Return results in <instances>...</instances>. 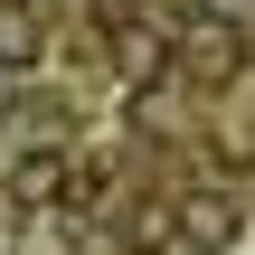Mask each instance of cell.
Returning <instances> with one entry per match:
<instances>
[{
    "mask_svg": "<svg viewBox=\"0 0 255 255\" xmlns=\"http://www.w3.org/2000/svg\"><path fill=\"white\" fill-rule=\"evenodd\" d=\"M28 47H38V28L19 9H0V66H28Z\"/></svg>",
    "mask_w": 255,
    "mask_h": 255,
    "instance_id": "6da1fadb",
    "label": "cell"
},
{
    "mask_svg": "<svg viewBox=\"0 0 255 255\" xmlns=\"http://www.w3.org/2000/svg\"><path fill=\"white\" fill-rule=\"evenodd\" d=\"M237 218H227V199H189V237H227Z\"/></svg>",
    "mask_w": 255,
    "mask_h": 255,
    "instance_id": "7a4b0ae2",
    "label": "cell"
},
{
    "mask_svg": "<svg viewBox=\"0 0 255 255\" xmlns=\"http://www.w3.org/2000/svg\"><path fill=\"white\" fill-rule=\"evenodd\" d=\"M227 9H246V0H227Z\"/></svg>",
    "mask_w": 255,
    "mask_h": 255,
    "instance_id": "3957f363",
    "label": "cell"
}]
</instances>
